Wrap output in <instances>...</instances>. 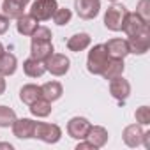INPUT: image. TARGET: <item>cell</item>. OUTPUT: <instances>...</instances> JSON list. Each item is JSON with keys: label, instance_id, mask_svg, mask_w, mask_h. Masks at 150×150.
<instances>
[{"label": "cell", "instance_id": "1", "mask_svg": "<svg viewBox=\"0 0 150 150\" xmlns=\"http://www.w3.org/2000/svg\"><path fill=\"white\" fill-rule=\"evenodd\" d=\"M110 62V55L104 48V44H96L90 51H88V57H87V69L88 72L92 74H103L104 67L108 65Z\"/></svg>", "mask_w": 150, "mask_h": 150}, {"label": "cell", "instance_id": "2", "mask_svg": "<svg viewBox=\"0 0 150 150\" xmlns=\"http://www.w3.org/2000/svg\"><path fill=\"white\" fill-rule=\"evenodd\" d=\"M125 14H127V9L122 4L113 2V6H110L106 14H104V27L108 30H111V32L122 30V23H124Z\"/></svg>", "mask_w": 150, "mask_h": 150}, {"label": "cell", "instance_id": "3", "mask_svg": "<svg viewBox=\"0 0 150 150\" xmlns=\"http://www.w3.org/2000/svg\"><path fill=\"white\" fill-rule=\"evenodd\" d=\"M57 7V0H34L30 6V16H34L37 21H48L53 18Z\"/></svg>", "mask_w": 150, "mask_h": 150}, {"label": "cell", "instance_id": "4", "mask_svg": "<svg viewBox=\"0 0 150 150\" xmlns=\"http://www.w3.org/2000/svg\"><path fill=\"white\" fill-rule=\"evenodd\" d=\"M34 138L44 141V143H57L62 138V129L57 124H48V122H35L34 129Z\"/></svg>", "mask_w": 150, "mask_h": 150}, {"label": "cell", "instance_id": "5", "mask_svg": "<svg viewBox=\"0 0 150 150\" xmlns=\"http://www.w3.org/2000/svg\"><path fill=\"white\" fill-rule=\"evenodd\" d=\"M44 65H46V71L51 72L53 76H64L71 67V60L62 53H51L44 60Z\"/></svg>", "mask_w": 150, "mask_h": 150}, {"label": "cell", "instance_id": "6", "mask_svg": "<svg viewBox=\"0 0 150 150\" xmlns=\"http://www.w3.org/2000/svg\"><path fill=\"white\" fill-rule=\"evenodd\" d=\"M122 30L131 37V35H138V34H143V32H148L150 27L146 21H143L136 13H129L125 14L124 18V23H122Z\"/></svg>", "mask_w": 150, "mask_h": 150}, {"label": "cell", "instance_id": "7", "mask_svg": "<svg viewBox=\"0 0 150 150\" xmlns=\"http://www.w3.org/2000/svg\"><path fill=\"white\" fill-rule=\"evenodd\" d=\"M74 9L83 20H94L101 11V0H74Z\"/></svg>", "mask_w": 150, "mask_h": 150}, {"label": "cell", "instance_id": "8", "mask_svg": "<svg viewBox=\"0 0 150 150\" xmlns=\"http://www.w3.org/2000/svg\"><path fill=\"white\" fill-rule=\"evenodd\" d=\"M90 122L85 117H72L67 124V132L71 138L74 139H87L88 129H90Z\"/></svg>", "mask_w": 150, "mask_h": 150}, {"label": "cell", "instance_id": "9", "mask_svg": "<svg viewBox=\"0 0 150 150\" xmlns=\"http://www.w3.org/2000/svg\"><path fill=\"white\" fill-rule=\"evenodd\" d=\"M110 94L118 103H125L127 97L131 96V83L127 80H124L122 76H117V78L110 80Z\"/></svg>", "mask_w": 150, "mask_h": 150}, {"label": "cell", "instance_id": "10", "mask_svg": "<svg viewBox=\"0 0 150 150\" xmlns=\"http://www.w3.org/2000/svg\"><path fill=\"white\" fill-rule=\"evenodd\" d=\"M127 48H129V53L145 55L150 48V30L143 32V34H138V35H131L127 39Z\"/></svg>", "mask_w": 150, "mask_h": 150}, {"label": "cell", "instance_id": "11", "mask_svg": "<svg viewBox=\"0 0 150 150\" xmlns=\"http://www.w3.org/2000/svg\"><path fill=\"white\" fill-rule=\"evenodd\" d=\"M13 134L20 139H28L34 138V129H35V122L32 118H16L13 122Z\"/></svg>", "mask_w": 150, "mask_h": 150}, {"label": "cell", "instance_id": "12", "mask_svg": "<svg viewBox=\"0 0 150 150\" xmlns=\"http://www.w3.org/2000/svg\"><path fill=\"white\" fill-rule=\"evenodd\" d=\"M110 58H125L129 55V48H127V41L125 39H110L106 44H104Z\"/></svg>", "mask_w": 150, "mask_h": 150}, {"label": "cell", "instance_id": "13", "mask_svg": "<svg viewBox=\"0 0 150 150\" xmlns=\"http://www.w3.org/2000/svg\"><path fill=\"white\" fill-rule=\"evenodd\" d=\"M141 136H143V129L139 124H131L124 129V143L131 148H136L138 145H141Z\"/></svg>", "mask_w": 150, "mask_h": 150}, {"label": "cell", "instance_id": "14", "mask_svg": "<svg viewBox=\"0 0 150 150\" xmlns=\"http://www.w3.org/2000/svg\"><path fill=\"white\" fill-rule=\"evenodd\" d=\"M53 44L51 41H32L30 44V57L37 58V60H46L51 53H53Z\"/></svg>", "mask_w": 150, "mask_h": 150}, {"label": "cell", "instance_id": "15", "mask_svg": "<svg viewBox=\"0 0 150 150\" xmlns=\"http://www.w3.org/2000/svg\"><path fill=\"white\" fill-rule=\"evenodd\" d=\"M87 139L96 146V148H103L108 143V131L103 125H90Z\"/></svg>", "mask_w": 150, "mask_h": 150}, {"label": "cell", "instance_id": "16", "mask_svg": "<svg viewBox=\"0 0 150 150\" xmlns=\"http://www.w3.org/2000/svg\"><path fill=\"white\" fill-rule=\"evenodd\" d=\"M90 35L85 34V32H80V34H74L72 37L67 39V50L69 51H74V53H80L83 50H87L90 46Z\"/></svg>", "mask_w": 150, "mask_h": 150}, {"label": "cell", "instance_id": "17", "mask_svg": "<svg viewBox=\"0 0 150 150\" xmlns=\"http://www.w3.org/2000/svg\"><path fill=\"white\" fill-rule=\"evenodd\" d=\"M23 71H25L27 76H30V78H41L42 74L46 72V65H44L42 60H37V58L30 57V58H27L23 62Z\"/></svg>", "mask_w": 150, "mask_h": 150}, {"label": "cell", "instance_id": "18", "mask_svg": "<svg viewBox=\"0 0 150 150\" xmlns=\"http://www.w3.org/2000/svg\"><path fill=\"white\" fill-rule=\"evenodd\" d=\"M124 69H125L124 58H110V62H108V65L104 67V71H103L101 76L110 81V80H113V78H117V76H122V74H124Z\"/></svg>", "mask_w": 150, "mask_h": 150}, {"label": "cell", "instance_id": "19", "mask_svg": "<svg viewBox=\"0 0 150 150\" xmlns=\"http://www.w3.org/2000/svg\"><path fill=\"white\" fill-rule=\"evenodd\" d=\"M37 23H39V21H37L34 16H30V14H21V16L18 18V23H16V30H18L21 35L30 37V35L34 34V30L39 27Z\"/></svg>", "mask_w": 150, "mask_h": 150}, {"label": "cell", "instance_id": "20", "mask_svg": "<svg viewBox=\"0 0 150 150\" xmlns=\"http://www.w3.org/2000/svg\"><path fill=\"white\" fill-rule=\"evenodd\" d=\"M39 97H42L41 94V87L39 85H34V83H28V85H23L21 90H20V99L23 104L30 106L32 103H35Z\"/></svg>", "mask_w": 150, "mask_h": 150}, {"label": "cell", "instance_id": "21", "mask_svg": "<svg viewBox=\"0 0 150 150\" xmlns=\"http://www.w3.org/2000/svg\"><path fill=\"white\" fill-rule=\"evenodd\" d=\"M41 94L44 99H48L50 103L53 101H58L64 94V87L58 83V81H46L42 87H41Z\"/></svg>", "mask_w": 150, "mask_h": 150}, {"label": "cell", "instance_id": "22", "mask_svg": "<svg viewBox=\"0 0 150 150\" xmlns=\"http://www.w3.org/2000/svg\"><path fill=\"white\" fill-rule=\"evenodd\" d=\"M16 67H18V60L13 53L4 51L0 55V74L2 76H13L16 72Z\"/></svg>", "mask_w": 150, "mask_h": 150}, {"label": "cell", "instance_id": "23", "mask_svg": "<svg viewBox=\"0 0 150 150\" xmlns=\"http://www.w3.org/2000/svg\"><path fill=\"white\" fill-rule=\"evenodd\" d=\"M25 11V6H21L18 0H4L2 4V13L9 18V20H18Z\"/></svg>", "mask_w": 150, "mask_h": 150}, {"label": "cell", "instance_id": "24", "mask_svg": "<svg viewBox=\"0 0 150 150\" xmlns=\"http://www.w3.org/2000/svg\"><path fill=\"white\" fill-rule=\"evenodd\" d=\"M30 113L34 117H39V118H44L51 113V103L44 97H39L35 103L30 104Z\"/></svg>", "mask_w": 150, "mask_h": 150}, {"label": "cell", "instance_id": "25", "mask_svg": "<svg viewBox=\"0 0 150 150\" xmlns=\"http://www.w3.org/2000/svg\"><path fill=\"white\" fill-rule=\"evenodd\" d=\"M14 120H16V113L13 108L0 106V127H11Z\"/></svg>", "mask_w": 150, "mask_h": 150}, {"label": "cell", "instance_id": "26", "mask_svg": "<svg viewBox=\"0 0 150 150\" xmlns=\"http://www.w3.org/2000/svg\"><path fill=\"white\" fill-rule=\"evenodd\" d=\"M71 18H72V13H71V9H67V7H57V11H55V14H53V21H55L57 25H60V27L67 25V23L71 21Z\"/></svg>", "mask_w": 150, "mask_h": 150}, {"label": "cell", "instance_id": "27", "mask_svg": "<svg viewBox=\"0 0 150 150\" xmlns=\"http://www.w3.org/2000/svg\"><path fill=\"white\" fill-rule=\"evenodd\" d=\"M136 14H138L143 21L150 23V0H139V2H138V7H136Z\"/></svg>", "mask_w": 150, "mask_h": 150}, {"label": "cell", "instance_id": "28", "mask_svg": "<svg viewBox=\"0 0 150 150\" xmlns=\"http://www.w3.org/2000/svg\"><path fill=\"white\" fill-rule=\"evenodd\" d=\"M30 37H32V41H51V30L48 27H41L39 25Z\"/></svg>", "mask_w": 150, "mask_h": 150}, {"label": "cell", "instance_id": "29", "mask_svg": "<svg viewBox=\"0 0 150 150\" xmlns=\"http://www.w3.org/2000/svg\"><path fill=\"white\" fill-rule=\"evenodd\" d=\"M136 122L139 125H148L150 124V108L148 106H141L136 110Z\"/></svg>", "mask_w": 150, "mask_h": 150}, {"label": "cell", "instance_id": "30", "mask_svg": "<svg viewBox=\"0 0 150 150\" xmlns=\"http://www.w3.org/2000/svg\"><path fill=\"white\" fill-rule=\"evenodd\" d=\"M9 30V18L6 14H0V35Z\"/></svg>", "mask_w": 150, "mask_h": 150}, {"label": "cell", "instance_id": "31", "mask_svg": "<svg viewBox=\"0 0 150 150\" xmlns=\"http://www.w3.org/2000/svg\"><path fill=\"white\" fill-rule=\"evenodd\" d=\"M87 148H92V150H96V146L87 139V141H83V139H80V143L76 145V150H87Z\"/></svg>", "mask_w": 150, "mask_h": 150}, {"label": "cell", "instance_id": "32", "mask_svg": "<svg viewBox=\"0 0 150 150\" xmlns=\"http://www.w3.org/2000/svg\"><path fill=\"white\" fill-rule=\"evenodd\" d=\"M6 87H7V83H6V76H2V74H0V96L6 92Z\"/></svg>", "mask_w": 150, "mask_h": 150}, {"label": "cell", "instance_id": "33", "mask_svg": "<svg viewBox=\"0 0 150 150\" xmlns=\"http://www.w3.org/2000/svg\"><path fill=\"white\" fill-rule=\"evenodd\" d=\"M0 148H9V150H13V145L11 143H0Z\"/></svg>", "mask_w": 150, "mask_h": 150}, {"label": "cell", "instance_id": "34", "mask_svg": "<svg viewBox=\"0 0 150 150\" xmlns=\"http://www.w3.org/2000/svg\"><path fill=\"white\" fill-rule=\"evenodd\" d=\"M18 2H20V4H21V6H25V7H27V4H28V2H30V0H18Z\"/></svg>", "mask_w": 150, "mask_h": 150}, {"label": "cell", "instance_id": "35", "mask_svg": "<svg viewBox=\"0 0 150 150\" xmlns=\"http://www.w3.org/2000/svg\"><path fill=\"white\" fill-rule=\"evenodd\" d=\"M2 53H4V44L0 42V55H2Z\"/></svg>", "mask_w": 150, "mask_h": 150}, {"label": "cell", "instance_id": "36", "mask_svg": "<svg viewBox=\"0 0 150 150\" xmlns=\"http://www.w3.org/2000/svg\"><path fill=\"white\" fill-rule=\"evenodd\" d=\"M110 2H117V0H110Z\"/></svg>", "mask_w": 150, "mask_h": 150}]
</instances>
